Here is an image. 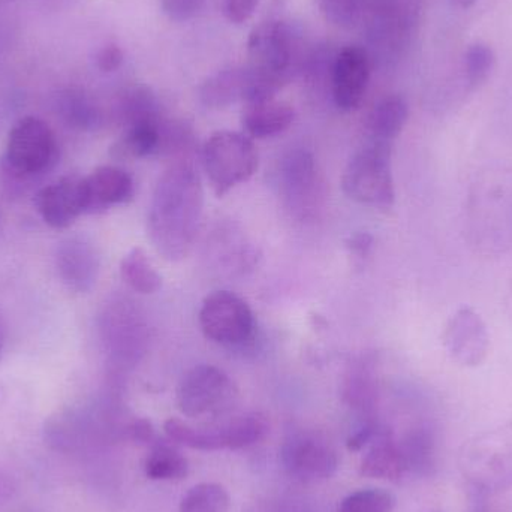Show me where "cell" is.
<instances>
[{
    "instance_id": "cell-26",
    "label": "cell",
    "mask_w": 512,
    "mask_h": 512,
    "mask_svg": "<svg viewBox=\"0 0 512 512\" xmlns=\"http://www.w3.org/2000/svg\"><path fill=\"white\" fill-rule=\"evenodd\" d=\"M120 274L126 285L140 294H155L162 286L161 274L141 248H134L125 255L120 264Z\"/></svg>"
},
{
    "instance_id": "cell-38",
    "label": "cell",
    "mask_w": 512,
    "mask_h": 512,
    "mask_svg": "<svg viewBox=\"0 0 512 512\" xmlns=\"http://www.w3.org/2000/svg\"><path fill=\"white\" fill-rule=\"evenodd\" d=\"M477 2L478 0H451V3H453L456 8L460 9L472 8V6H474Z\"/></svg>"
},
{
    "instance_id": "cell-15",
    "label": "cell",
    "mask_w": 512,
    "mask_h": 512,
    "mask_svg": "<svg viewBox=\"0 0 512 512\" xmlns=\"http://www.w3.org/2000/svg\"><path fill=\"white\" fill-rule=\"evenodd\" d=\"M448 354L462 366H480L489 354L490 337L481 316L463 307L448 322L445 330Z\"/></svg>"
},
{
    "instance_id": "cell-39",
    "label": "cell",
    "mask_w": 512,
    "mask_h": 512,
    "mask_svg": "<svg viewBox=\"0 0 512 512\" xmlns=\"http://www.w3.org/2000/svg\"><path fill=\"white\" fill-rule=\"evenodd\" d=\"M3 346H5V327H3L2 319H0V355H2Z\"/></svg>"
},
{
    "instance_id": "cell-31",
    "label": "cell",
    "mask_w": 512,
    "mask_h": 512,
    "mask_svg": "<svg viewBox=\"0 0 512 512\" xmlns=\"http://www.w3.org/2000/svg\"><path fill=\"white\" fill-rule=\"evenodd\" d=\"M400 445L405 454L408 471H421L429 466L430 457H432V441L426 432L417 430L406 436L405 441L400 442Z\"/></svg>"
},
{
    "instance_id": "cell-25",
    "label": "cell",
    "mask_w": 512,
    "mask_h": 512,
    "mask_svg": "<svg viewBox=\"0 0 512 512\" xmlns=\"http://www.w3.org/2000/svg\"><path fill=\"white\" fill-rule=\"evenodd\" d=\"M117 116L125 128L140 123H158V102L152 90L143 84L129 87L120 98Z\"/></svg>"
},
{
    "instance_id": "cell-6",
    "label": "cell",
    "mask_w": 512,
    "mask_h": 512,
    "mask_svg": "<svg viewBox=\"0 0 512 512\" xmlns=\"http://www.w3.org/2000/svg\"><path fill=\"white\" fill-rule=\"evenodd\" d=\"M203 165L218 197L248 182L258 170V150L242 132L218 131L203 147Z\"/></svg>"
},
{
    "instance_id": "cell-11",
    "label": "cell",
    "mask_w": 512,
    "mask_h": 512,
    "mask_svg": "<svg viewBox=\"0 0 512 512\" xmlns=\"http://www.w3.org/2000/svg\"><path fill=\"white\" fill-rule=\"evenodd\" d=\"M283 468L301 483L328 480L339 468L336 450L319 436L295 433L283 442L280 450Z\"/></svg>"
},
{
    "instance_id": "cell-27",
    "label": "cell",
    "mask_w": 512,
    "mask_h": 512,
    "mask_svg": "<svg viewBox=\"0 0 512 512\" xmlns=\"http://www.w3.org/2000/svg\"><path fill=\"white\" fill-rule=\"evenodd\" d=\"M230 495L215 483L192 487L180 502L179 512H230Z\"/></svg>"
},
{
    "instance_id": "cell-33",
    "label": "cell",
    "mask_w": 512,
    "mask_h": 512,
    "mask_svg": "<svg viewBox=\"0 0 512 512\" xmlns=\"http://www.w3.org/2000/svg\"><path fill=\"white\" fill-rule=\"evenodd\" d=\"M261 0H225L224 14L231 23L242 24L255 14Z\"/></svg>"
},
{
    "instance_id": "cell-12",
    "label": "cell",
    "mask_w": 512,
    "mask_h": 512,
    "mask_svg": "<svg viewBox=\"0 0 512 512\" xmlns=\"http://www.w3.org/2000/svg\"><path fill=\"white\" fill-rule=\"evenodd\" d=\"M280 182L285 200L297 216L312 215L321 200V177L315 158L306 150H295L283 158Z\"/></svg>"
},
{
    "instance_id": "cell-17",
    "label": "cell",
    "mask_w": 512,
    "mask_h": 512,
    "mask_svg": "<svg viewBox=\"0 0 512 512\" xmlns=\"http://www.w3.org/2000/svg\"><path fill=\"white\" fill-rule=\"evenodd\" d=\"M57 271L71 291H90L98 279V252L87 240L80 237L68 239L57 251Z\"/></svg>"
},
{
    "instance_id": "cell-16",
    "label": "cell",
    "mask_w": 512,
    "mask_h": 512,
    "mask_svg": "<svg viewBox=\"0 0 512 512\" xmlns=\"http://www.w3.org/2000/svg\"><path fill=\"white\" fill-rule=\"evenodd\" d=\"M86 215H98L120 204L128 203L134 195V180L122 168L104 165L84 177Z\"/></svg>"
},
{
    "instance_id": "cell-18",
    "label": "cell",
    "mask_w": 512,
    "mask_h": 512,
    "mask_svg": "<svg viewBox=\"0 0 512 512\" xmlns=\"http://www.w3.org/2000/svg\"><path fill=\"white\" fill-rule=\"evenodd\" d=\"M369 450L361 462V474L376 480L399 481L408 474L402 445L390 430L381 426L375 438L367 445Z\"/></svg>"
},
{
    "instance_id": "cell-14",
    "label": "cell",
    "mask_w": 512,
    "mask_h": 512,
    "mask_svg": "<svg viewBox=\"0 0 512 512\" xmlns=\"http://www.w3.org/2000/svg\"><path fill=\"white\" fill-rule=\"evenodd\" d=\"M35 207L48 227L54 230L71 227L81 215H86L84 177L72 174L39 189Z\"/></svg>"
},
{
    "instance_id": "cell-28",
    "label": "cell",
    "mask_w": 512,
    "mask_h": 512,
    "mask_svg": "<svg viewBox=\"0 0 512 512\" xmlns=\"http://www.w3.org/2000/svg\"><path fill=\"white\" fill-rule=\"evenodd\" d=\"M496 65V54L486 42H474L463 54V72L471 89L486 83Z\"/></svg>"
},
{
    "instance_id": "cell-36",
    "label": "cell",
    "mask_w": 512,
    "mask_h": 512,
    "mask_svg": "<svg viewBox=\"0 0 512 512\" xmlns=\"http://www.w3.org/2000/svg\"><path fill=\"white\" fill-rule=\"evenodd\" d=\"M346 246L352 254L366 256L372 249L373 237L369 233H357L346 240Z\"/></svg>"
},
{
    "instance_id": "cell-20",
    "label": "cell",
    "mask_w": 512,
    "mask_h": 512,
    "mask_svg": "<svg viewBox=\"0 0 512 512\" xmlns=\"http://www.w3.org/2000/svg\"><path fill=\"white\" fill-rule=\"evenodd\" d=\"M294 119L295 111L292 105L273 98L246 105L243 126L248 137L268 138L285 132Z\"/></svg>"
},
{
    "instance_id": "cell-22",
    "label": "cell",
    "mask_w": 512,
    "mask_h": 512,
    "mask_svg": "<svg viewBox=\"0 0 512 512\" xmlns=\"http://www.w3.org/2000/svg\"><path fill=\"white\" fill-rule=\"evenodd\" d=\"M159 126L161 122L140 123V125L125 128L122 137L111 146V156L119 161H129V159L146 158L153 153H158L159 137H161Z\"/></svg>"
},
{
    "instance_id": "cell-5",
    "label": "cell",
    "mask_w": 512,
    "mask_h": 512,
    "mask_svg": "<svg viewBox=\"0 0 512 512\" xmlns=\"http://www.w3.org/2000/svg\"><path fill=\"white\" fill-rule=\"evenodd\" d=\"M342 188L355 203L390 209L394 203L391 144L369 140L346 165Z\"/></svg>"
},
{
    "instance_id": "cell-10",
    "label": "cell",
    "mask_w": 512,
    "mask_h": 512,
    "mask_svg": "<svg viewBox=\"0 0 512 512\" xmlns=\"http://www.w3.org/2000/svg\"><path fill=\"white\" fill-rule=\"evenodd\" d=\"M370 14L372 35L385 53H402L417 29L421 0H364V12Z\"/></svg>"
},
{
    "instance_id": "cell-40",
    "label": "cell",
    "mask_w": 512,
    "mask_h": 512,
    "mask_svg": "<svg viewBox=\"0 0 512 512\" xmlns=\"http://www.w3.org/2000/svg\"><path fill=\"white\" fill-rule=\"evenodd\" d=\"M510 307H511V312H512V292H511V303H510ZM512 315V313H511Z\"/></svg>"
},
{
    "instance_id": "cell-19",
    "label": "cell",
    "mask_w": 512,
    "mask_h": 512,
    "mask_svg": "<svg viewBox=\"0 0 512 512\" xmlns=\"http://www.w3.org/2000/svg\"><path fill=\"white\" fill-rule=\"evenodd\" d=\"M248 66H237L219 71L204 81L200 87V99L203 105L212 110L230 107L236 102L248 101L249 95Z\"/></svg>"
},
{
    "instance_id": "cell-9",
    "label": "cell",
    "mask_w": 512,
    "mask_h": 512,
    "mask_svg": "<svg viewBox=\"0 0 512 512\" xmlns=\"http://www.w3.org/2000/svg\"><path fill=\"white\" fill-rule=\"evenodd\" d=\"M248 66L286 84L294 60V36L291 27L280 20L258 24L248 39Z\"/></svg>"
},
{
    "instance_id": "cell-29",
    "label": "cell",
    "mask_w": 512,
    "mask_h": 512,
    "mask_svg": "<svg viewBox=\"0 0 512 512\" xmlns=\"http://www.w3.org/2000/svg\"><path fill=\"white\" fill-rule=\"evenodd\" d=\"M328 23L342 29L357 26L364 14V0H315Z\"/></svg>"
},
{
    "instance_id": "cell-13",
    "label": "cell",
    "mask_w": 512,
    "mask_h": 512,
    "mask_svg": "<svg viewBox=\"0 0 512 512\" xmlns=\"http://www.w3.org/2000/svg\"><path fill=\"white\" fill-rule=\"evenodd\" d=\"M372 59L363 47L349 45L337 54L331 69L334 104L342 111L360 108L369 87Z\"/></svg>"
},
{
    "instance_id": "cell-32",
    "label": "cell",
    "mask_w": 512,
    "mask_h": 512,
    "mask_svg": "<svg viewBox=\"0 0 512 512\" xmlns=\"http://www.w3.org/2000/svg\"><path fill=\"white\" fill-rule=\"evenodd\" d=\"M206 0H161L162 11L170 20L188 21L203 9Z\"/></svg>"
},
{
    "instance_id": "cell-21",
    "label": "cell",
    "mask_w": 512,
    "mask_h": 512,
    "mask_svg": "<svg viewBox=\"0 0 512 512\" xmlns=\"http://www.w3.org/2000/svg\"><path fill=\"white\" fill-rule=\"evenodd\" d=\"M408 119V102L399 95L385 96L372 108L367 117L369 140L393 144V141L402 134Z\"/></svg>"
},
{
    "instance_id": "cell-37",
    "label": "cell",
    "mask_w": 512,
    "mask_h": 512,
    "mask_svg": "<svg viewBox=\"0 0 512 512\" xmlns=\"http://www.w3.org/2000/svg\"><path fill=\"white\" fill-rule=\"evenodd\" d=\"M129 435L134 441L144 442V444H149V442L155 441V432H153L152 424L147 420H137L129 426Z\"/></svg>"
},
{
    "instance_id": "cell-30",
    "label": "cell",
    "mask_w": 512,
    "mask_h": 512,
    "mask_svg": "<svg viewBox=\"0 0 512 512\" xmlns=\"http://www.w3.org/2000/svg\"><path fill=\"white\" fill-rule=\"evenodd\" d=\"M394 498L381 489H364L343 499L339 512H393Z\"/></svg>"
},
{
    "instance_id": "cell-34",
    "label": "cell",
    "mask_w": 512,
    "mask_h": 512,
    "mask_svg": "<svg viewBox=\"0 0 512 512\" xmlns=\"http://www.w3.org/2000/svg\"><path fill=\"white\" fill-rule=\"evenodd\" d=\"M245 512H309L303 505L291 499H262Z\"/></svg>"
},
{
    "instance_id": "cell-35",
    "label": "cell",
    "mask_w": 512,
    "mask_h": 512,
    "mask_svg": "<svg viewBox=\"0 0 512 512\" xmlns=\"http://www.w3.org/2000/svg\"><path fill=\"white\" fill-rule=\"evenodd\" d=\"M123 60H125V54L122 48L111 44L99 51L96 56V66L102 72H116L123 65Z\"/></svg>"
},
{
    "instance_id": "cell-4",
    "label": "cell",
    "mask_w": 512,
    "mask_h": 512,
    "mask_svg": "<svg viewBox=\"0 0 512 512\" xmlns=\"http://www.w3.org/2000/svg\"><path fill=\"white\" fill-rule=\"evenodd\" d=\"M239 391L224 370L210 364L192 367L177 385V406L192 420L215 423L227 417Z\"/></svg>"
},
{
    "instance_id": "cell-2",
    "label": "cell",
    "mask_w": 512,
    "mask_h": 512,
    "mask_svg": "<svg viewBox=\"0 0 512 512\" xmlns=\"http://www.w3.org/2000/svg\"><path fill=\"white\" fill-rule=\"evenodd\" d=\"M472 243L487 254L512 248V168H489L477 177L468 207Z\"/></svg>"
},
{
    "instance_id": "cell-3",
    "label": "cell",
    "mask_w": 512,
    "mask_h": 512,
    "mask_svg": "<svg viewBox=\"0 0 512 512\" xmlns=\"http://www.w3.org/2000/svg\"><path fill=\"white\" fill-rule=\"evenodd\" d=\"M171 442L192 450H242L258 444L267 436V418L259 412L237 415L227 421L192 426L179 418H170L164 426Z\"/></svg>"
},
{
    "instance_id": "cell-23",
    "label": "cell",
    "mask_w": 512,
    "mask_h": 512,
    "mask_svg": "<svg viewBox=\"0 0 512 512\" xmlns=\"http://www.w3.org/2000/svg\"><path fill=\"white\" fill-rule=\"evenodd\" d=\"M343 399L348 403L349 408L354 409L360 415L361 424L376 421L375 408L378 391H376V382L369 369L358 367V369L352 370L343 385Z\"/></svg>"
},
{
    "instance_id": "cell-1",
    "label": "cell",
    "mask_w": 512,
    "mask_h": 512,
    "mask_svg": "<svg viewBox=\"0 0 512 512\" xmlns=\"http://www.w3.org/2000/svg\"><path fill=\"white\" fill-rule=\"evenodd\" d=\"M204 191L189 161H176L164 171L153 192L149 237L158 254L180 261L191 254L203 218Z\"/></svg>"
},
{
    "instance_id": "cell-7",
    "label": "cell",
    "mask_w": 512,
    "mask_h": 512,
    "mask_svg": "<svg viewBox=\"0 0 512 512\" xmlns=\"http://www.w3.org/2000/svg\"><path fill=\"white\" fill-rule=\"evenodd\" d=\"M59 158L56 137L38 117H24L9 132L3 167L14 180L33 179L47 173Z\"/></svg>"
},
{
    "instance_id": "cell-8",
    "label": "cell",
    "mask_w": 512,
    "mask_h": 512,
    "mask_svg": "<svg viewBox=\"0 0 512 512\" xmlns=\"http://www.w3.org/2000/svg\"><path fill=\"white\" fill-rule=\"evenodd\" d=\"M204 336L221 345H243L255 331V318L249 304L231 291H215L204 298L200 309Z\"/></svg>"
},
{
    "instance_id": "cell-24",
    "label": "cell",
    "mask_w": 512,
    "mask_h": 512,
    "mask_svg": "<svg viewBox=\"0 0 512 512\" xmlns=\"http://www.w3.org/2000/svg\"><path fill=\"white\" fill-rule=\"evenodd\" d=\"M146 475L153 481H180L188 475V459L171 442H158L152 445L146 463Z\"/></svg>"
}]
</instances>
